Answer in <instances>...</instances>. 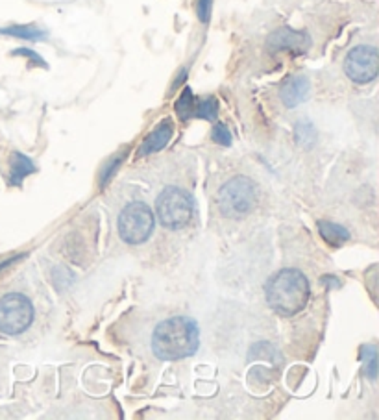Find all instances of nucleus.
Listing matches in <instances>:
<instances>
[{
  "mask_svg": "<svg viewBox=\"0 0 379 420\" xmlns=\"http://www.w3.org/2000/svg\"><path fill=\"white\" fill-rule=\"evenodd\" d=\"M156 210L161 224L170 230H178L191 220L195 211V202L180 187H167L157 196Z\"/></svg>",
  "mask_w": 379,
  "mask_h": 420,
  "instance_id": "4",
  "label": "nucleus"
},
{
  "mask_svg": "<svg viewBox=\"0 0 379 420\" xmlns=\"http://www.w3.org/2000/svg\"><path fill=\"white\" fill-rule=\"evenodd\" d=\"M318 232L324 237V241L331 244V246H340V244H344L346 241L350 239V232L342 228L340 224L330 222V220H320L318 222Z\"/></svg>",
  "mask_w": 379,
  "mask_h": 420,
  "instance_id": "12",
  "label": "nucleus"
},
{
  "mask_svg": "<svg viewBox=\"0 0 379 420\" xmlns=\"http://www.w3.org/2000/svg\"><path fill=\"white\" fill-rule=\"evenodd\" d=\"M156 219L143 202H131L119 215V234L128 244H141L150 237Z\"/></svg>",
  "mask_w": 379,
  "mask_h": 420,
  "instance_id": "5",
  "label": "nucleus"
},
{
  "mask_svg": "<svg viewBox=\"0 0 379 420\" xmlns=\"http://www.w3.org/2000/svg\"><path fill=\"white\" fill-rule=\"evenodd\" d=\"M309 35L306 32H298V30L292 28H279L276 30L274 34L268 35V49L270 50H287V52H294V54H300V52H306L309 49Z\"/></svg>",
  "mask_w": 379,
  "mask_h": 420,
  "instance_id": "8",
  "label": "nucleus"
},
{
  "mask_svg": "<svg viewBox=\"0 0 379 420\" xmlns=\"http://www.w3.org/2000/svg\"><path fill=\"white\" fill-rule=\"evenodd\" d=\"M307 97H309V80L301 74L289 78L279 91V98L287 108H296Z\"/></svg>",
  "mask_w": 379,
  "mask_h": 420,
  "instance_id": "9",
  "label": "nucleus"
},
{
  "mask_svg": "<svg viewBox=\"0 0 379 420\" xmlns=\"http://www.w3.org/2000/svg\"><path fill=\"white\" fill-rule=\"evenodd\" d=\"M195 97H193V91L189 88L185 89L181 97L178 98V102H176V113L180 115L181 119H189L193 117V113H195Z\"/></svg>",
  "mask_w": 379,
  "mask_h": 420,
  "instance_id": "16",
  "label": "nucleus"
},
{
  "mask_svg": "<svg viewBox=\"0 0 379 420\" xmlns=\"http://www.w3.org/2000/svg\"><path fill=\"white\" fill-rule=\"evenodd\" d=\"M0 34L11 35V37H19V40H28V41H40L47 37V32H44V30L37 28V26H30V25L0 28Z\"/></svg>",
  "mask_w": 379,
  "mask_h": 420,
  "instance_id": "13",
  "label": "nucleus"
},
{
  "mask_svg": "<svg viewBox=\"0 0 379 420\" xmlns=\"http://www.w3.org/2000/svg\"><path fill=\"white\" fill-rule=\"evenodd\" d=\"M268 306L279 315L291 317L306 308L309 300V282L300 270L283 269L268 280L267 287Z\"/></svg>",
  "mask_w": 379,
  "mask_h": 420,
  "instance_id": "2",
  "label": "nucleus"
},
{
  "mask_svg": "<svg viewBox=\"0 0 379 420\" xmlns=\"http://www.w3.org/2000/svg\"><path fill=\"white\" fill-rule=\"evenodd\" d=\"M363 359H365V371L366 374H368V378H372V380H375V366H378V363H375V347H365L363 348Z\"/></svg>",
  "mask_w": 379,
  "mask_h": 420,
  "instance_id": "17",
  "label": "nucleus"
},
{
  "mask_svg": "<svg viewBox=\"0 0 379 420\" xmlns=\"http://www.w3.org/2000/svg\"><path fill=\"white\" fill-rule=\"evenodd\" d=\"M200 330L193 318L172 317L157 324L152 333V352L163 361L189 357L198 350Z\"/></svg>",
  "mask_w": 379,
  "mask_h": 420,
  "instance_id": "1",
  "label": "nucleus"
},
{
  "mask_svg": "<svg viewBox=\"0 0 379 420\" xmlns=\"http://www.w3.org/2000/svg\"><path fill=\"white\" fill-rule=\"evenodd\" d=\"M172 132H174V126H172V122L170 121H163L160 126L150 133V136L146 137L145 143L141 145L139 152H137V156H150L154 152H160L169 145L170 137H172Z\"/></svg>",
  "mask_w": 379,
  "mask_h": 420,
  "instance_id": "10",
  "label": "nucleus"
},
{
  "mask_svg": "<svg viewBox=\"0 0 379 420\" xmlns=\"http://www.w3.org/2000/svg\"><path fill=\"white\" fill-rule=\"evenodd\" d=\"M13 56H26V58H32V61H35V64H40V65H43V67H47V64L43 61V58L35 54L34 50L17 49V50H13Z\"/></svg>",
  "mask_w": 379,
  "mask_h": 420,
  "instance_id": "20",
  "label": "nucleus"
},
{
  "mask_svg": "<svg viewBox=\"0 0 379 420\" xmlns=\"http://www.w3.org/2000/svg\"><path fill=\"white\" fill-rule=\"evenodd\" d=\"M35 172L34 162L28 156L13 152L11 154V172H10V184L11 186H20V181L25 180L28 174Z\"/></svg>",
  "mask_w": 379,
  "mask_h": 420,
  "instance_id": "11",
  "label": "nucleus"
},
{
  "mask_svg": "<svg viewBox=\"0 0 379 420\" xmlns=\"http://www.w3.org/2000/svg\"><path fill=\"white\" fill-rule=\"evenodd\" d=\"M34 320V306L25 294H6L0 299V333L19 335Z\"/></svg>",
  "mask_w": 379,
  "mask_h": 420,
  "instance_id": "6",
  "label": "nucleus"
},
{
  "mask_svg": "<svg viewBox=\"0 0 379 420\" xmlns=\"http://www.w3.org/2000/svg\"><path fill=\"white\" fill-rule=\"evenodd\" d=\"M294 139L300 147L311 148L316 143V128L309 121L298 122L294 128Z\"/></svg>",
  "mask_w": 379,
  "mask_h": 420,
  "instance_id": "14",
  "label": "nucleus"
},
{
  "mask_svg": "<svg viewBox=\"0 0 379 420\" xmlns=\"http://www.w3.org/2000/svg\"><path fill=\"white\" fill-rule=\"evenodd\" d=\"M211 8H213V0H198V19L202 23L210 20Z\"/></svg>",
  "mask_w": 379,
  "mask_h": 420,
  "instance_id": "19",
  "label": "nucleus"
},
{
  "mask_svg": "<svg viewBox=\"0 0 379 420\" xmlns=\"http://www.w3.org/2000/svg\"><path fill=\"white\" fill-rule=\"evenodd\" d=\"M217 112H219V102L215 98H205V100L196 102L193 117L205 119V121H217Z\"/></svg>",
  "mask_w": 379,
  "mask_h": 420,
  "instance_id": "15",
  "label": "nucleus"
},
{
  "mask_svg": "<svg viewBox=\"0 0 379 420\" xmlns=\"http://www.w3.org/2000/svg\"><path fill=\"white\" fill-rule=\"evenodd\" d=\"M379 68L378 49L368 44H359L348 52L344 59L346 76L355 83H368L375 80Z\"/></svg>",
  "mask_w": 379,
  "mask_h": 420,
  "instance_id": "7",
  "label": "nucleus"
},
{
  "mask_svg": "<svg viewBox=\"0 0 379 420\" xmlns=\"http://www.w3.org/2000/svg\"><path fill=\"white\" fill-rule=\"evenodd\" d=\"M258 200V193H255V186L253 181L246 176L231 178L222 186L219 191V208L222 211V215L228 219H243L253 210Z\"/></svg>",
  "mask_w": 379,
  "mask_h": 420,
  "instance_id": "3",
  "label": "nucleus"
},
{
  "mask_svg": "<svg viewBox=\"0 0 379 420\" xmlns=\"http://www.w3.org/2000/svg\"><path fill=\"white\" fill-rule=\"evenodd\" d=\"M211 137H213V141H217L222 147H231V133L224 124H217L211 132Z\"/></svg>",
  "mask_w": 379,
  "mask_h": 420,
  "instance_id": "18",
  "label": "nucleus"
}]
</instances>
